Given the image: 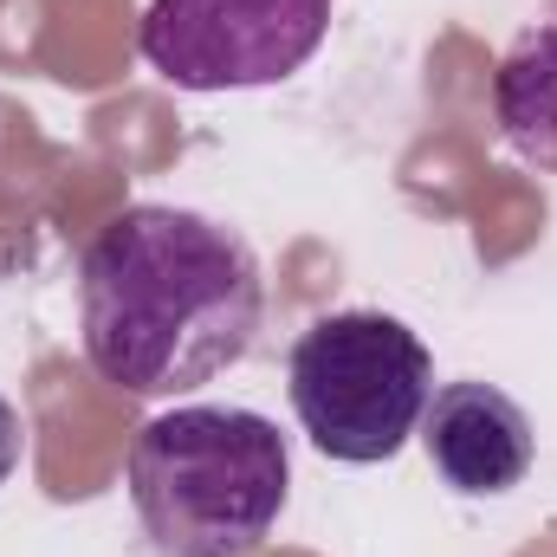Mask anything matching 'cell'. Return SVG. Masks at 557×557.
I'll use <instances>...</instances> for the list:
<instances>
[{
  "label": "cell",
  "instance_id": "1",
  "mask_svg": "<svg viewBox=\"0 0 557 557\" xmlns=\"http://www.w3.org/2000/svg\"><path fill=\"white\" fill-rule=\"evenodd\" d=\"M78 324L91 370L137 396H188L227 376L260 324H267V278L253 247L169 201H137L78 260Z\"/></svg>",
  "mask_w": 557,
  "mask_h": 557
},
{
  "label": "cell",
  "instance_id": "2",
  "mask_svg": "<svg viewBox=\"0 0 557 557\" xmlns=\"http://www.w3.org/2000/svg\"><path fill=\"white\" fill-rule=\"evenodd\" d=\"M131 506L162 557H247L292 493V447L267 416L188 403L131 441Z\"/></svg>",
  "mask_w": 557,
  "mask_h": 557
},
{
  "label": "cell",
  "instance_id": "3",
  "mask_svg": "<svg viewBox=\"0 0 557 557\" xmlns=\"http://www.w3.org/2000/svg\"><path fill=\"white\" fill-rule=\"evenodd\" d=\"M285 389L305 441L324 460L376 467L396 460L434 396V357L389 311H331L298 331Z\"/></svg>",
  "mask_w": 557,
  "mask_h": 557
},
{
  "label": "cell",
  "instance_id": "4",
  "mask_svg": "<svg viewBox=\"0 0 557 557\" xmlns=\"http://www.w3.org/2000/svg\"><path fill=\"white\" fill-rule=\"evenodd\" d=\"M331 0H149L137 46L175 91H260L311 65Z\"/></svg>",
  "mask_w": 557,
  "mask_h": 557
},
{
  "label": "cell",
  "instance_id": "5",
  "mask_svg": "<svg viewBox=\"0 0 557 557\" xmlns=\"http://www.w3.org/2000/svg\"><path fill=\"white\" fill-rule=\"evenodd\" d=\"M421 447L434 460V473L467 493V499H499L512 486H525L532 460H539V434H532V416L493 389V383H441L421 409Z\"/></svg>",
  "mask_w": 557,
  "mask_h": 557
},
{
  "label": "cell",
  "instance_id": "6",
  "mask_svg": "<svg viewBox=\"0 0 557 557\" xmlns=\"http://www.w3.org/2000/svg\"><path fill=\"white\" fill-rule=\"evenodd\" d=\"M493 117L512 156L557 175V7L506 46L493 72Z\"/></svg>",
  "mask_w": 557,
  "mask_h": 557
},
{
  "label": "cell",
  "instance_id": "7",
  "mask_svg": "<svg viewBox=\"0 0 557 557\" xmlns=\"http://www.w3.org/2000/svg\"><path fill=\"white\" fill-rule=\"evenodd\" d=\"M20 454H26V434H20V416H13V403L0 396V486L20 473Z\"/></svg>",
  "mask_w": 557,
  "mask_h": 557
}]
</instances>
